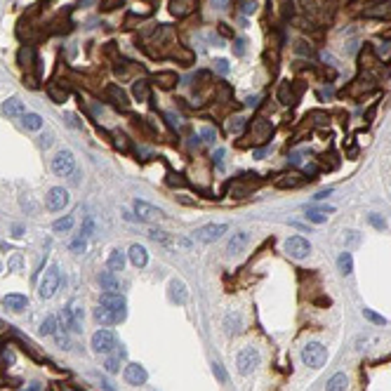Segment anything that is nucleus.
<instances>
[{"label": "nucleus", "mask_w": 391, "mask_h": 391, "mask_svg": "<svg viewBox=\"0 0 391 391\" xmlns=\"http://www.w3.org/2000/svg\"><path fill=\"white\" fill-rule=\"evenodd\" d=\"M92 349H95L97 354H108V351H113L116 349V335L111 330H97L92 335Z\"/></svg>", "instance_id": "39448f33"}, {"label": "nucleus", "mask_w": 391, "mask_h": 391, "mask_svg": "<svg viewBox=\"0 0 391 391\" xmlns=\"http://www.w3.org/2000/svg\"><path fill=\"white\" fill-rule=\"evenodd\" d=\"M236 365H238V372L240 375H250L252 370H257L260 365V351L255 346H245L236 358Z\"/></svg>", "instance_id": "7ed1b4c3"}, {"label": "nucleus", "mask_w": 391, "mask_h": 391, "mask_svg": "<svg viewBox=\"0 0 391 391\" xmlns=\"http://www.w3.org/2000/svg\"><path fill=\"white\" fill-rule=\"evenodd\" d=\"M222 234H226V224H208L201 226L196 231V240L201 243H214L217 238H222Z\"/></svg>", "instance_id": "9d476101"}, {"label": "nucleus", "mask_w": 391, "mask_h": 391, "mask_svg": "<svg viewBox=\"0 0 391 391\" xmlns=\"http://www.w3.org/2000/svg\"><path fill=\"white\" fill-rule=\"evenodd\" d=\"M108 95H111V99H113L118 106H123V108L128 106V95L120 90L118 85H111V87H108Z\"/></svg>", "instance_id": "cd10ccee"}, {"label": "nucleus", "mask_w": 391, "mask_h": 391, "mask_svg": "<svg viewBox=\"0 0 391 391\" xmlns=\"http://www.w3.org/2000/svg\"><path fill=\"white\" fill-rule=\"evenodd\" d=\"M64 391H71V389H64Z\"/></svg>", "instance_id": "e2e57ef3"}, {"label": "nucleus", "mask_w": 391, "mask_h": 391, "mask_svg": "<svg viewBox=\"0 0 391 391\" xmlns=\"http://www.w3.org/2000/svg\"><path fill=\"white\" fill-rule=\"evenodd\" d=\"M134 212H137V219H142V222H156L163 217V210H158L144 201H134Z\"/></svg>", "instance_id": "9b49d317"}, {"label": "nucleus", "mask_w": 391, "mask_h": 391, "mask_svg": "<svg viewBox=\"0 0 391 391\" xmlns=\"http://www.w3.org/2000/svg\"><path fill=\"white\" fill-rule=\"evenodd\" d=\"M170 297H172V302L184 304V302H186V297H189V292H186V285L182 283V281H172V283H170Z\"/></svg>", "instance_id": "dca6fc26"}, {"label": "nucleus", "mask_w": 391, "mask_h": 391, "mask_svg": "<svg viewBox=\"0 0 391 391\" xmlns=\"http://www.w3.org/2000/svg\"><path fill=\"white\" fill-rule=\"evenodd\" d=\"M250 236L245 234V231H238V234H234L231 236V240H229V245H226V250H229V255H238V252H243L245 250V245H248Z\"/></svg>", "instance_id": "4468645a"}, {"label": "nucleus", "mask_w": 391, "mask_h": 391, "mask_svg": "<svg viewBox=\"0 0 391 391\" xmlns=\"http://www.w3.org/2000/svg\"><path fill=\"white\" fill-rule=\"evenodd\" d=\"M43 389V387H40V384H38V382H33V384H31V387H28V389H24V391H40Z\"/></svg>", "instance_id": "bf43d9fd"}, {"label": "nucleus", "mask_w": 391, "mask_h": 391, "mask_svg": "<svg viewBox=\"0 0 391 391\" xmlns=\"http://www.w3.org/2000/svg\"><path fill=\"white\" fill-rule=\"evenodd\" d=\"M14 351L10 349V346H5L2 351H0V365H5V367H10V365H14Z\"/></svg>", "instance_id": "473e14b6"}, {"label": "nucleus", "mask_w": 391, "mask_h": 391, "mask_svg": "<svg viewBox=\"0 0 391 391\" xmlns=\"http://www.w3.org/2000/svg\"><path fill=\"white\" fill-rule=\"evenodd\" d=\"M238 325H240V320H238V316H234V313H229V316H226V330H229V332H238V330H240Z\"/></svg>", "instance_id": "58836bf2"}, {"label": "nucleus", "mask_w": 391, "mask_h": 391, "mask_svg": "<svg viewBox=\"0 0 391 391\" xmlns=\"http://www.w3.org/2000/svg\"><path fill=\"white\" fill-rule=\"evenodd\" d=\"M236 54H238V57H243V54H245V40H243V38H238V40H236Z\"/></svg>", "instance_id": "3c124183"}, {"label": "nucleus", "mask_w": 391, "mask_h": 391, "mask_svg": "<svg viewBox=\"0 0 391 391\" xmlns=\"http://www.w3.org/2000/svg\"><path fill=\"white\" fill-rule=\"evenodd\" d=\"M229 2H231V0H212V7H217V10H226Z\"/></svg>", "instance_id": "864d4df0"}, {"label": "nucleus", "mask_w": 391, "mask_h": 391, "mask_svg": "<svg viewBox=\"0 0 391 391\" xmlns=\"http://www.w3.org/2000/svg\"><path fill=\"white\" fill-rule=\"evenodd\" d=\"M120 356H125V351H123V349H120V354H118V356H111V358H106V363H104V367H106V372H118Z\"/></svg>", "instance_id": "f704fd0d"}, {"label": "nucleus", "mask_w": 391, "mask_h": 391, "mask_svg": "<svg viewBox=\"0 0 391 391\" xmlns=\"http://www.w3.org/2000/svg\"><path fill=\"white\" fill-rule=\"evenodd\" d=\"M128 255H130V261L137 266V269L146 266V261H149V255H146V250H144L142 245H132Z\"/></svg>", "instance_id": "a211bd4d"}, {"label": "nucleus", "mask_w": 391, "mask_h": 391, "mask_svg": "<svg viewBox=\"0 0 391 391\" xmlns=\"http://www.w3.org/2000/svg\"><path fill=\"white\" fill-rule=\"evenodd\" d=\"M149 236L154 238L156 243H163V245H167V243H170V238H167L163 231H156V229H154V231H149Z\"/></svg>", "instance_id": "37998d69"}, {"label": "nucleus", "mask_w": 391, "mask_h": 391, "mask_svg": "<svg viewBox=\"0 0 391 391\" xmlns=\"http://www.w3.org/2000/svg\"><path fill=\"white\" fill-rule=\"evenodd\" d=\"M391 14V2H387V5H375V7H370V10H365V17H389Z\"/></svg>", "instance_id": "7c9ffc66"}, {"label": "nucleus", "mask_w": 391, "mask_h": 391, "mask_svg": "<svg viewBox=\"0 0 391 391\" xmlns=\"http://www.w3.org/2000/svg\"><path fill=\"white\" fill-rule=\"evenodd\" d=\"M302 361L304 365L309 367H323L325 361H328V349L320 342H309L304 349H302Z\"/></svg>", "instance_id": "f257e3e1"}, {"label": "nucleus", "mask_w": 391, "mask_h": 391, "mask_svg": "<svg viewBox=\"0 0 391 391\" xmlns=\"http://www.w3.org/2000/svg\"><path fill=\"white\" fill-rule=\"evenodd\" d=\"M330 212H332V208H325V210H309L307 219L313 222V224H323V222H328V214Z\"/></svg>", "instance_id": "bb28decb"}, {"label": "nucleus", "mask_w": 391, "mask_h": 391, "mask_svg": "<svg viewBox=\"0 0 391 391\" xmlns=\"http://www.w3.org/2000/svg\"><path fill=\"white\" fill-rule=\"evenodd\" d=\"M45 205H48L50 212H59V210H64V208L69 205V191L61 189V186L50 189L48 196H45Z\"/></svg>", "instance_id": "423d86ee"}, {"label": "nucleus", "mask_w": 391, "mask_h": 391, "mask_svg": "<svg viewBox=\"0 0 391 391\" xmlns=\"http://www.w3.org/2000/svg\"><path fill=\"white\" fill-rule=\"evenodd\" d=\"M92 2H95V0H83V7H90Z\"/></svg>", "instance_id": "680f3d73"}, {"label": "nucleus", "mask_w": 391, "mask_h": 391, "mask_svg": "<svg viewBox=\"0 0 391 391\" xmlns=\"http://www.w3.org/2000/svg\"><path fill=\"white\" fill-rule=\"evenodd\" d=\"M59 283H61L59 266H50L48 271L43 273V278H40V287H38V295L43 297V299H50V297H54V292L59 290Z\"/></svg>", "instance_id": "f03ea898"}, {"label": "nucleus", "mask_w": 391, "mask_h": 391, "mask_svg": "<svg viewBox=\"0 0 391 391\" xmlns=\"http://www.w3.org/2000/svg\"><path fill=\"white\" fill-rule=\"evenodd\" d=\"M73 222H76V219H73L71 214H66V217H61V219H57V222L52 224V229H54L57 234H69V231L73 229Z\"/></svg>", "instance_id": "a878e982"}, {"label": "nucleus", "mask_w": 391, "mask_h": 391, "mask_svg": "<svg viewBox=\"0 0 391 391\" xmlns=\"http://www.w3.org/2000/svg\"><path fill=\"white\" fill-rule=\"evenodd\" d=\"M297 52H299V54H307V57H311V54H313V50L309 48L307 43H297Z\"/></svg>", "instance_id": "de8ad7c7"}, {"label": "nucleus", "mask_w": 391, "mask_h": 391, "mask_svg": "<svg viewBox=\"0 0 391 391\" xmlns=\"http://www.w3.org/2000/svg\"><path fill=\"white\" fill-rule=\"evenodd\" d=\"M52 170L54 175L59 177H69L76 172V158H73L71 151H59V154L52 158Z\"/></svg>", "instance_id": "20e7f679"}, {"label": "nucleus", "mask_w": 391, "mask_h": 391, "mask_svg": "<svg viewBox=\"0 0 391 391\" xmlns=\"http://www.w3.org/2000/svg\"><path fill=\"white\" fill-rule=\"evenodd\" d=\"M316 172H318V167H316V165H307V175H311V177H313Z\"/></svg>", "instance_id": "13d9d810"}, {"label": "nucleus", "mask_w": 391, "mask_h": 391, "mask_svg": "<svg viewBox=\"0 0 391 391\" xmlns=\"http://www.w3.org/2000/svg\"><path fill=\"white\" fill-rule=\"evenodd\" d=\"M33 59V50L31 48H24L22 52H19V61L24 64V66H28V61Z\"/></svg>", "instance_id": "79ce46f5"}, {"label": "nucleus", "mask_w": 391, "mask_h": 391, "mask_svg": "<svg viewBox=\"0 0 391 391\" xmlns=\"http://www.w3.org/2000/svg\"><path fill=\"white\" fill-rule=\"evenodd\" d=\"M299 95H302V85L283 83L281 90H278V102L285 104V106H290V104H295L297 99H299Z\"/></svg>", "instance_id": "f8f14e48"}, {"label": "nucleus", "mask_w": 391, "mask_h": 391, "mask_svg": "<svg viewBox=\"0 0 391 391\" xmlns=\"http://www.w3.org/2000/svg\"><path fill=\"white\" fill-rule=\"evenodd\" d=\"M367 222L375 226V229H379V231H384V229H387V219H384V217H379V214H370V217H367Z\"/></svg>", "instance_id": "4c0bfd02"}, {"label": "nucleus", "mask_w": 391, "mask_h": 391, "mask_svg": "<svg viewBox=\"0 0 391 391\" xmlns=\"http://www.w3.org/2000/svg\"><path fill=\"white\" fill-rule=\"evenodd\" d=\"M146 370H144L139 363H130V365L125 367V382L128 384H132V387H139V384H144L146 382Z\"/></svg>", "instance_id": "ddd939ff"}, {"label": "nucleus", "mask_w": 391, "mask_h": 391, "mask_svg": "<svg viewBox=\"0 0 391 391\" xmlns=\"http://www.w3.org/2000/svg\"><path fill=\"white\" fill-rule=\"evenodd\" d=\"M85 245H87V243H85V236H78V238H73V240H71V245H69V248H71L73 252H83Z\"/></svg>", "instance_id": "ea45409f"}, {"label": "nucleus", "mask_w": 391, "mask_h": 391, "mask_svg": "<svg viewBox=\"0 0 391 391\" xmlns=\"http://www.w3.org/2000/svg\"><path fill=\"white\" fill-rule=\"evenodd\" d=\"M10 269H12V271H19V269H22V257H19V255H14L12 260H10Z\"/></svg>", "instance_id": "09e8293b"}, {"label": "nucleus", "mask_w": 391, "mask_h": 391, "mask_svg": "<svg viewBox=\"0 0 391 391\" xmlns=\"http://www.w3.org/2000/svg\"><path fill=\"white\" fill-rule=\"evenodd\" d=\"M302 182H304V179L299 177L297 172H285L281 177H276V186H278V189H295Z\"/></svg>", "instance_id": "2eb2a0df"}, {"label": "nucleus", "mask_w": 391, "mask_h": 391, "mask_svg": "<svg viewBox=\"0 0 391 391\" xmlns=\"http://www.w3.org/2000/svg\"><path fill=\"white\" fill-rule=\"evenodd\" d=\"M116 144H118V146H123V149H128V142H125V137H123V134L118 137V142H116Z\"/></svg>", "instance_id": "052dcab7"}, {"label": "nucleus", "mask_w": 391, "mask_h": 391, "mask_svg": "<svg viewBox=\"0 0 391 391\" xmlns=\"http://www.w3.org/2000/svg\"><path fill=\"white\" fill-rule=\"evenodd\" d=\"M201 134H203V139H205V142H210V144H212L214 139H217V132H214L212 128H203Z\"/></svg>", "instance_id": "a18cd8bd"}, {"label": "nucleus", "mask_w": 391, "mask_h": 391, "mask_svg": "<svg viewBox=\"0 0 391 391\" xmlns=\"http://www.w3.org/2000/svg\"><path fill=\"white\" fill-rule=\"evenodd\" d=\"M40 332H43V335H54V332H57V318H54V316H48V318L43 320V325H40Z\"/></svg>", "instance_id": "72a5a7b5"}, {"label": "nucleus", "mask_w": 391, "mask_h": 391, "mask_svg": "<svg viewBox=\"0 0 391 391\" xmlns=\"http://www.w3.org/2000/svg\"><path fill=\"white\" fill-rule=\"evenodd\" d=\"M2 302H5V307L12 309V311H24L26 304H28V299L24 295H7Z\"/></svg>", "instance_id": "412c9836"}, {"label": "nucleus", "mask_w": 391, "mask_h": 391, "mask_svg": "<svg viewBox=\"0 0 391 391\" xmlns=\"http://www.w3.org/2000/svg\"><path fill=\"white\" fill-rule=\"evenodd\" d=\"M226 128H229V132H240L245 128V118H240V116H238V118H231Z\"/></svg>", "instance_id": "e433bc0d"}, {"label": "nucleus", "mask_w": 391, "mask_h": 391, "mask_svg": "<svg viewBox=\"0 0 391 391\" xmlns=\"http://www.w3.org/2000/svg\"><path fill=\"white\" fill-rule=\"evenodd\" d=\"M102 307H106L108 311H113L116 316H118L120 320L125 318V297L118 295V292H104L102 295Z\"/></svg>", "instance_id": "6e6552de"}, {"label": "nucleus", "mask_w": 391, "mask_h": 391, "mask_svg": "<svg viewBox=\"0 0 391 391\" xmlns=\"http://www.w3.org/2000/svg\"><path fill=\"white\" fill-rule=\"evenodd\" d=\"M285 252L292 257V260H304L309 252H311V245H309L307 238L302 236H292L285 240Z\"/></svg>", "instance_id": "0eeeda50"}, {"label": "nucleus", "mask_w": 391, "mask_h": 391, "mask_svg": "<svg viewBox=\"0 0 391 391\" xmlns=\"http://www.w3.org/2000/svg\"><path fill=\"white\" fill-rule=\"evenodd\" d=\"M346 384H349L346 375H344V372H337V375H332V377H330L325 391H346Z\"/></svg>", "instance_id": "4be33fe9"}, {"label": "nucleus", "mask_w": 391, "mask_h": 391, "mask_svg": "<svg viewBox=\"0 0 391 391\" xmlns=\"http://www.w3.org/2000/svg\"><path fill=\"white\" fill-rule=\"evenodd\" d=\"M95 320L97 323H102V325H111V323H118V316L113 313V311H108L106 307H99L95 309Z\"/></svg>", "instance_id": "6ab92c4d"}, {"label": "nucleus", "mask_w": 391, "mask_h": 391, "mask_svg": "<svg viewBox=\"0 0 391 391\" xmlns=\"http://www.w3.org/2000/svg\"><path fill=\"white\" fill-rule=\"evenodd\" d=\"M337 266H339V273H344V276H349V273L354 271V257H351V252H342L339 260H337Z\"/></svg>", "instance_id": "b1692460"}, {"label": "nucleus", "mask_w": 391, "mask_h": 391, "mask_svg": "<svg viewBox=\"0 0 391 391\" xmlns=\"http://www.w3.org/2000/svg\"><path fill=\"white\" fill-rule=\"evenodd\" d=\"M106 266L111 271H123V266H125V252L123 250H111V255H108L106 260Z\"/></svg>", "instance_id": "f3484780"}, {"label": "nucleus", "mask_w": 391, "mask_h": 391, "mask_svg": "<svg viewBox=\"0 0 391 391\" xmlns=\"http://www.w3.org/2000/svg\"><path fill=\"white\" fill-rule=\"evenodd\" d=\"M132 95H134V99L137 102H149V83L146 80H137L134 83V87H132Z\"/></svg>", "instance_id": "393cba45"}, {"label": "nucleus", "mask_w": 391, "mask_h": 391, "mask_svg": "<svg viewBox=\"0 0 391 391\" xmlns=\"http://www.w3.org/2000/svg\"><path fill=\"white\" fill-rule=\"evenodd\" d=\"M212 372L217 375V379H219V382H226V372H224V367L219 365V363H212Z\"/></svg>", "instance_id": "49530a36"}, {"label": "nucleus", "mask_w": 391, "mask_h": 391, "mask_svg": "<svg viewBox=\"0 0 391 391\" xmlns=\"http://www.w3.org/2000/svg\"><path fill=\"white\" fill-rule=\"evenodd\" d=\"M330 193H332V189H323V191H318V193H316L313 198H316V201H323V198H328Z\"/></svg>", "instance_id": "5fc2aeb1"}, {"label": "nucleus", "mask_w": 391, "mask_h": 391, "mask_svg": "<svg viewBox=\"0 0 391 391\" xmlns=\"http://www.w3.org/2000/svg\"><path fill=\"white\" fill-rule=\"evenodd\" d=\"M346 240H349L351 245H356V243H358V234H356V231H346Z\"/></svg>", "instance_id": "6e6d98bb"}, {"label": "nucleus", "mask_w": 391, "mask_h": 391, "mask_svg": "<svg viewBox=\"0 0 391 391\" xmlns=\"http://www.w3.org/2000/svg\"><path fill=\"white\" fill-rule=\"evenodd\" d=\"M214 165L219 167V170L224 167V151H222V149H219V151L214 154Z\"/></svg>", "instance_id": "8fccbe9b"}, {"label": "nucleus", "mask_w": 391, "mask_h": 391, "mask_svg": "<svg viewBox=\"0 0 391 391\" xmlns=\"http://www.w3.org/2000/svg\"><path fill=\"white\" fill-rule=\"evenodd\" d=\"M24 128H28V130H40L43 128V118L38 116V113H24Z\"/></svg>", "instance_id": "c756f323"}, {"label": "nucleus", "mask_w": 391, "mask_h": 391, "mask_svg": "<svg viewBox=\"0 0 391 391\" xmlns=\"http://www.w3.org/2000/svg\"><path fill=\"white\" fill-rule=\"evenodd\" d=\"M2 111H5L7 116H24V104H22L17 97H12V99H7V102L2 104Z\"/></svg>", "instance_id": "5701e85b"}, {"label": "nucleus", "mask_w": 391, "mask_h": 391, "mask_svg": "<svg viewBox=\"0 0 391 391\" xmlns=\"http://www.w3.org/2000/svg\"><path fill=\"white\" fill-rule=\"evenodd\" d=\"M48 92H50V97H52V102H57V104H64V102H66V90H64V87L50 85Z\"/></svg>", "instance_id": "2f4dec72"}, {"label": "nucleus", "mask_w": 391, "mask_h": 391, "mask_svg": "<svg viewBox=\"0 0 391 391\" xmlns=\"http://www.w3.org/2000/svg\"><path fill=\"white\" fill-rule=\"evenodd\" d=\"M240 10H243V14H252L257 10V2H255V0H243V2H240Z\"/></svg>", "instance_id": "a19ab883"}, {"label": "nucleus", "mask_w": 391, "mask_h": 391, "mask_svg": "<svg viewBox=\"0 0 391 391\" xmlns=\"http://www.w3.org/2000/svg\"><path fill=\"white\" fill-rule=\"evenodd\" d=\"M271 123L269 120H264V118H257V120H252V130H250V137H252V144H264V142H269L271 139Z\"/></svg>", "instance_id": "1a4fd4ad"}, {"label": "nucleus", "mask_w": 391, "mask_h": 391, "mask_svg": "<svg viewBox=\"0 0 391 391\" xmlns=\"http://www.w3.org/2000/svg\"><path fill=\"white\" fill-rule=\"evenodd\" d=\"M165 118L170 120V125H172V128H179V118H175V113H167Z\"/></svg>", "instance_id": "4d7b16f0"}, {"label": "nucleus", "mask_w": 391, "mask_h": 391, "mask_svg": "<svg viewBox=\"0 0 391 391\" xmlns=\"http://www.w3.org/2000/svg\"><path fill=\"white\" fill-rule=\"evenodd\" d=\"M99 283H102V290H106V292H116V290H118V281H116L113 271L99 273Z\"/></svg>", "instance_id": "aec40b11"}, {"label": "nucleus", "mask_w": 391, "mask_h": 391, "mask_svg": "<svg viewBox=\"0 0 391 391\" xmlns=\"http://www.w3.org/2000/svg\"><path fill=\"white\" fill-rule=\"evenodd\" d=\"M177 80H179L177 73H172V71H165V73H158V76H156V83L160 85V87H172Z\"/></svg>", "instance_id": "c85d7f7f"}, {"label": "nucleus", "mask_w": 391, "mask_h": 391, "mask_svg": "<svg viewBox=\"0 0 391 391\" xmlns=\"http://www.w3.org/2000/svg\"><path fill=\"white\" fill-rule=\"evenodd\" d=\"M92 231H95V222H92V217H87L83 224V234L80 236H92Z\"/></svg>", "instance_id": "c03bdc74"}, {"label": "nucleus", "mask_w": 391, "mask_h": 391, "mask_svg": "<svg viewBox=\"0 0 391 391\" xmlns=\"http://www.w3.org/2000/svg\"><path fill=\"white\" fill-rule=\"evenodd\" d=\"M363 316H365L370 323H375V325H384L387 320H384V316H379V313H375L372 309H363Z\"/></svg>", "instance_id": "c9c22d12"}, {"label": "nucleus", "mask_w": 391, "mask_h": 391, "mask_svg": "<svg viewBox=\"0 0 391 391\" xmlns=\"http://www.w3.org/2000/svg\"><path fill=\"white\" fill-rule=\"evenodd\" d=\"M214 64H217V71L219 73H229V64H226L224 59H217Z\"/></svg>", "instance_id": "603ef678"}]
</instances>
